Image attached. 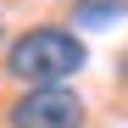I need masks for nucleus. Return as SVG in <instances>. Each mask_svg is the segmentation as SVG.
<instances>
[{
	"instance_id": "f257e3e1",
	"label": "nucleus",
	"mask_w": 128,
	"mask_h": 128,
	"mask_svg": "<svg viewBox=\"0 0 128 128\" xmlns=\"http://www.w3.org/2000/svg\"><path fill=\"white\" fill-rule=\"evenodd\" d=\"M84 67V39L72 28H28L22 39H11L6 50V72L17 84H28V89H67V78Z\"/></svg>"
},
{
	"instance_id": "f03ea898",
	"label": "nucleus",
	"mask_w": 128,
	"mask_h": 128,
	"mask_svg": "<svg viewBox=\"0 0 128 128\" xmlns=\"http://www.w3.org/2000/svg\"><path fill=\"white\" fill-rule=\"evenodd\" d=\"M6 117L11 128H84V100L72 89H28Z\"/></svg>"
},
{
	"instance_id": "7ed1b4c3",
	"label": "nucleus",
	"mask_w": 128,
	"mask_h": 128,
	"mask_svg": "<svg viewBox=\"0 0 128 128\" xmlns=\"http://www.w3.org/2000/svg\"><path fill=\"white\" fill-rule=\"evenodd\" d=\"M122 11H128V0H78V6H72V22H84V28H89V22H117Z\"/></svg>"
}]
</instances>
